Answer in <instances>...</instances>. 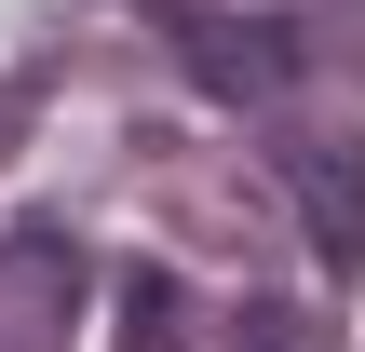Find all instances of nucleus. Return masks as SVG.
<instances>
[{
    "label": "nucleus",
    "instance_id": "nucleus-1",
    "mask_svg": "<svg viewBox=\"0 0 365 352\" xmlns=\"http://www.w3.org/2000/svg\"><path fill=\"white\" fill-rule=\"evenodd\" d=\"M163 27H176V68H190L217 109H271V95H298V68H312V27H298V14H217V0H163Z\"/></svg>",
    "mask_w": 365,
    "mask_h": 352
},
{
    "label": "nucleus",
    "instance_id": "nucleus-2",
    "mask_svg": "<svg viewBox=\"0 0 365 352\" xmlns=\"http://www.w3.org/2000/svg\"><path fill=\"white\" fill-rule=\"evenodd\" d=\"M0 285H14V352H54V339H68V312H81V258H68L54 231H14V244H0Z\"/></svg>",
    "mask_w": 365,
    "mask_h": 352
},
{
    "label": "nucleus",
    "instance_id": "nucleus-3",
    "mask_svg": "<svg viewBox=\"0 0 365 352\" xmlns=\"http://www.w3.org/2000/svg\"><path fill=\"white\" fill-rule=\"evenodd\" d=\"M298 217H312V244H325V271H352L365 258V149H298Z\"/></svg>",
    "mask_w": 365,
    "mask_h": 352
},
{
    "label": "nucleus",
    "instance_id": "nucleus-4",
    "mask_svg": "<svg viewBox=\"0 0 365 352\" xmlns=\"http://www.w3.org/2000/svg\"><path fill=\"white\" fill-rule=\"evenodd\" d=\"M108 352H190V312H176V271H122V339Z\"/></svg>",
    "mask_w": 365,
    "mask_h": 352
},
{
    "label": "nucleus",
    "instance_id": "nucleus-5",
    "mask_svg": "<svg viewBox=\"0 0 365 352\" xmlns=\"http://www.w3.org/2000/svg\"><path fill=\"white\" fill-rule=\"evenodd\" d=\"M230 352H339V326H325L312 298H244V312H230Z\"/></svg>",
    "mask_w": 365,
    "mask_h": 352
}]
</instances>
